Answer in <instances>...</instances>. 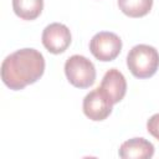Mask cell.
Returning <instances> with one entry per match:
<instances>
[{
    "instance_id": "obj_10",
    "label": "cell",
    "mask_w": 159,
    "mask_h": 159,
    "mask_svg": "<svg viewBox=\"0 0 159 159\" xmlns=\"http://www.w3.org/2000/svg\"><path fill=\"white\" fill-rule=\"evenodd\" d=\"M118 6L129 17H142L152 10L153 0H118Z\"/></svg>"
},
{
    "instance_id": "obj_3",
    "label": "cell",
    "mask_w": 159,
    "mask_h": 159,
    "mask_svg": "<svg viewBox=\"0 0 159 159\" xmlns=\"http://www.w3.org/2000/svg\"><path fill=\"white\" fill-rule=\"evenodd\" d=\"M68 82L77 88H88L96 81V67L92 61L82 55H73L65 63Z\"/></svg>"
},
{
    "instance_id": "obj_11",
    "label": "cell",
    "mask_w": 159,
    "mask_h": 159,
    "mask_svg": "<svg viewBox=\"0 0 159 159\" xmlns=\"http://www.w3.org/2000/svg\"><path fill=\"white\" fill-rule=\"evenodd\" d=\"M147 129L148 132L155 138L159 140V113H155L153 114L148 122H147Z\"/></svg>"
},
{
    "instance_id": "obj_8",
    "label": "cell",
    "mask_w": 159,
    "mask_h": 159,
    "mask_svg": "<svg viewBox=\"0 0 159 159\" xmlns=\"http://www.w3.org/2000/svg\"><path fill=\"white\" fill-rule=\"evenodd\" d=\"M118 153L123 159H149L154 155V145L144 138H132L120 145Z\"/></svg>"
},
{
    "instance_id": "obj_5",
    "label": "cell",
    "mask_w": 159,
    "mask_h": 159,
    "mask_svg": "<svg viewBox=\"0 0 159 159\" xmlns=\"http://www.w3.org/2000/svg\"><path fill=\"white\" fill-rule=\"evenodd\" d=\"M112 101L101 89V87H97L96 89L87 93L83 98L82 104L83 113L86 114V117L96 122L104 120L112 113Z\"/></svg>"
},
{
    "instance_id": "obj_6",
    "label": "cell",
    "mask_w": 159,
    "mask_h": 159,
    "mask_svg": "<svg viewBox=\"0 0 159 159\" xmlns=\"http://www.w3.org/2000/svg\"><path fill=\"white\" fill-rule=\"evenodd\" d=\"M41 40L42 45L48 52L58 55L67 50L72 39L70 29L66 25L60 22H52L43 29Z\"/></svg>"
},
{
    "instance_id": "obj_2",
    "label": "cell",
    "mask_w": 159,
    "mask_h": 159,
    "mask_svg": "<svg viewBox=\"0 0 159 159\" xmlns=\"http://www.w3.org/2000/svg\"><path fill=\"white\" fill-rule=\"evenodd\" d=\"M127 66L137 78L152 77L159 67V52L149 45H137L127 55Z\"/></svg>"
},
{
    "instance_id": "obj_9",
    "label": "cell",
    "mask_w": 159,
    "mask_h": 159,
    "mask_svg": "<svg viewBox=\"0 0 159 159\" xmlns=\"http://www.w3.org/2000/svg\"><path fill=\"white\" fill-rule=\"evenodd\" d=\"M14 12L22 20H35L43 9V0H12Z\"/></svg>"
},
{
    "instance_id": "obj_1",
    "label": "cell",
    "mask_w": 159,
    "mask_h": 159,
    "mask_svg": "<svg viewBox=\"0 0 159 159\" xmlns=\"http://www.w3.org/2000/svg\"><path fill=\"white\" fill-rule=\"evenodd\" d=\"M45 58L35 48H21L9 56L1 63V80L14 91L24 89L35 83L43 75Z\"/></svg>"
},
{
    "instance_id": "obj_4",
    "label": "cell",
    "mask_w": 159,
    "mask_h": 159,
    "mask_svg": "<svg viewBox=\"0 0 159 159\" xmlns=\"http://www.w3.org/2000/svg\"><path fill=\"white\" fill-rule=\"evenodd\" d=\"M122 50V40L120 37L109 31H101L96 34L89 41V51L91 53L102 62L113 61Z\"/></svg>"
},
{
    "instance_id": "obj_7",
    "label": "cell",
    "mask_w": 159,
    "mask_h": 159,
    "mask_svg": "<svg viewBox=\"0 0 159 159\" xmlns=\"http://www.w3.org/2000/svg\"><path fill=\"white\" fill-rule=\"evenodd\" d=\"M101 89L107 94L113 104L120 102L127 92V81L123 73L117 68L108 70L101 82Z\"/></svg>"
}]
</instances>
